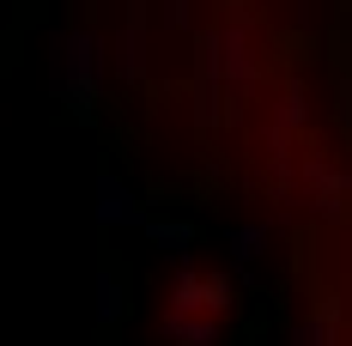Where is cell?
<instances>
[{
	"mask_svg": "<svg viewBox=\"0 0 352 346\" xmlns=\"http://www.w3.org/2000/svg\"><path fill=\"white\" fill-rule=\"evenodd\" d=\"M237 304L225 268H201L195 255H176V274L164 279L158 334L164 346H225V310Z\"/></svg>",
	"mask_w": 352,
	"mask_h": 346,
	"instance_id": "1",
	"label": "cell"
},
{
	"mask_svg": "<svg viewBox=\"0 0 352 346\" xmlns=\"http://www.w3.org/2000/svg\"><path fill=\"white\" fill-rule=\"evenodd\" d=\"M128 316V279H116V261H104V279H98V322L116 328Z\"/></svg>",
	"mask_w": 352,
	"mask_h": 346,
	"instance_id": "4",
	"label": "cell"
},
{
	"mask_svg": "<svg viewBox=\"0 0 352 346\" xmlns=\"http://www.w3.org/2000/svg\"><path fill=\"white\" fill-rule=\"evenodd\" d=\"M49 79L73 109H91L98 85H104V43L91 31H55L49 43Z\"/></svg>",
	"mask_w": 352,
	"mask_h": 346,
	"instance_id": "2",
	"label": "cell"
},
{
	"mask_svg": "<svg viewBox=\"0 0 352 346\" xmlns=\"http://www.w3.org/2000/svg\"><path fill=\"white\" fill-rule=\"evenodd\" d=\"M98 225H104V231H116V225H146V207L134 201V188L116 171L98 176Z\"/></svg>",
	"mask_w": 352,
	"mask_h": 346,
	"instance_id": "3",
	"label": "cell"
},
{
	"mask_svg": "<svg viewBox=\"0 0 352 346\" xmlns=\"http://www.w3.org/2000/svg\"><path fill=\"white\" fill-rule=\"evenodd\" d=\"M225 249H231V261H255V255L267 249V225H237V231H225Z\"/></svg>",
	"mask_w": 352,
	"mask_h": 346,
	"instance_id": "5",
	"label": "cell"
}]
</instances>
